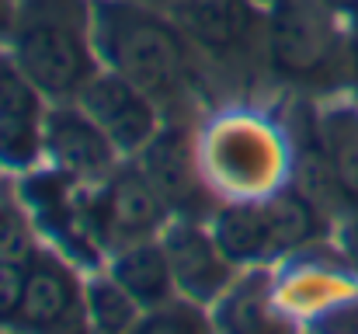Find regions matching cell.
I'll return each mask as SVG.
<instances>
[{"instance_id": "cell-14", "label": "cell", "mask_w": 358, "mask_h": 334, "mask_svg": "<svg viewBox=\"0 0 358 334\" xmlns=\"http://www.w3.org/2000/svg\"><path fill=\"white\" fill-rule=\"evenodd\" d=\"M317 251V247H313ZM313 251H306V254H296V258H289V261H282V268H275L278 272V296H282V303L306 324L313 314H320V310H327L331 303H338L341 296H348V293H355V272L348 268V272H341V268H334V265H327V261H320Z\"/></svg>"}, {"instance_id": "cell-3", "label": "cell", "mask_w": 358, "mask_h": 334, "mask_svg": "<svg viewBox=\"0 0 358 334\" xmlns=\"http://www.w3.org/2000/svg\"><path fill=\"white\" fill-rule=\"evenodd\" d=\"M199 150L220 199H264L282 188L292 171L285 122L261 109L230 105L209 115L199 129Z\"/></svg>"}, {"instance_id": "cell-4", "label": "cell", "mask_w": 358, "mask_h": 334, "mask_svg": "<svg viewBox=\"0 0 358 334\" xmlns=\"http://www.w3.org/2000/svg\"><path fill=\"white\" fill-rule=\"evenodd\" d=\"M264 67L296 91H338L348 84V18L324 0H268Z\"/></svg>"}, {"instance_id": "cell-27", "label": "cell", "mask_w": 358, "mask_h": 334, "mask_svg": "<svg viewBox=\"0 0 358 334\" xmlns=\"http://www.w3.org/2000/svg\"><path fill=\"white\" fill-rule=\"evenodd\" d=\"M143 4H153V7H164V11H174L181 0H143Z\"/></svg>"}, {"instance_id": "cell-9", "label": "cell", "mask_w": 358, "mask_h": 334, "mask_svg": "<svg viewBox=\"0 0 358 334\" xmlns=\"http://www.w3.org/2000/svg\"><path fill=\"white\" fill-rule=\"evenodd\" d=\"M45 95L0 46V174L21 178L45 164Z\"/></svg>"}, {"instance_id": "cell-26", "label": "cell", "mask_w": 358, "mask_h": 334, "mask_svg": "<svg viewBox=\"0 0 358 334\" xmlns=\"http://www.w3.org/2000/svg\"><path fill=\"white\" fill-rule=\"evenodd\" d=\"M327 7H334L341 18H355L358 14V0H324Z\"/></svg>"}, {"instance_id": "cell-23", "label": "cell", "mask_w": 358, "mask_h": 334, "mask_svg": "<svg viewBox=\"0 0 358 334\" xmlns=\"http://www.w3.org/2000/svg\"><path fill=\"white\" fill-rule=\"evenodd\" d=\"M334 226H338V251H341V261L358 275V209L345 213Z\"/></svg>"}, {"instance_id": "cell-16", "label": "cell", "mask_w": 358, "mask_h": 334, "mask_svg": "<svg viewBox=\"0 0 358 334\" xmlns=\"http://www.w3.org/2000/svg\"><path fill=\"white\" fill-rule=\"evenodd\" d=\"M105 272L119 282L143 310L164 307V303H171L178 296L171 258H167V247H164L160 237L136 240V244L119 247L115 254H108Z\"/></svg>"}, {"instance_id": "cell-15", "label": "cell", "mask_w": 358, "mask_h": 334, "mask_svg": "<svg viewBox=\"0 0 358 334\" xmlns=\"http://www.w3.org/2000/svg\"><path fill=\"white\" fill-rule=\"evenodd\" d=\"M209 230L237 268L278 265V251L261 199H223L209 216Z\"/></svg>"}, {"instance_id": "cell-12", "label": "cell", "mask_w": 358, "mask_h": 334, "mask_svg": "<svg viewBox=\"0 0 358 334\" xmlns=\"http://www.w3.org/2000/svg\"><path fill=\"white\" fill-rule=\"evenodd\" d=\"M167 258H171V272H174V286L178 296L213 307L240 275V268L223 254V247L216 244L209 220H188V216H174L167 223V230L160 233Z\"/></svg>"}, {"instance_id": "cell-11", "label": "cell", "mask_w": 358, "mask_h": 334, "mask_svg": "<svg viewBox=\"0 0 358 334\" xmlns=\"http://www.w3.org/2000/svg\"><path fill=\"white\" fill-rule=\"evenodd\" d=\"M77 105L105 129V136L115 143V150L125 160L139 157L167 118L164 109L146 91H139L132 81H125L115 70H105V67L77 95Z\"/></svg>"}, {"instance_id": "cell-21", "label": "cell", "mask_w": 358, "mask_h": 334, "mask_svg": "<svg viewBox=\"0 0 358 334\" xmlns=\"http://www.w3.org/2000/svg\"><path fill=\"white\" fill-rule=\"evenodd\" d=\"M306 334H358V289L341 296L338 303H331L327 310L313 314L306 324Z\"/></svg>"}, {"instance_id": "cell-13", "label": "cell", "mask_w": 358, "mask_h": 334, "mask_svg": "<svg viewBox=\"0 0 358 334\" xmlns=\"http://www.w3.org/2000/svg\"><path fill=\"white\" fill-rule=\"evenodd\" d=\"M216 334H306L303 321L278 296L275 265L240 268L234 286L209 307Z\"/></svg>"}, {"instance_id": "cell-24", "label": "cell", "mask_w": 358, "mask_h": 334, "mask_svg": "<svg viewBox=\"0 0 358 334\" xmlns=\"http://www.w3.org/2000/svg\"><path fill=\"white\" fill-rule=\"evenodd\" d=\"M348 84L358 88V14L348 18Z\"/></svg>"}, {"instance_id": "cell-20", "label": "cell", "mask_w": 358, "mask_h": 334, "mask_svg": "<svg viewBox=\"0 0 358 334\" xmlns=\"http://www.w3.org/2000/svg\"><path fill=\"white\" fill-rule=\"evenodd\" d=\"M38 247V230L28 216L17 192H7L0 185V261H28V254Z\"/></svg>"}, {"instance_id": "cell-1", "label": "cell", "mask_w": 358, "mask_h": 334, "mask_svg": "<svg viewBox=\"0 0 358 334\" xmlns=\"http://www.w3.org/2000/svg\"><path fill=\"white\" fill-rule=\"evenodd\" d=\"M94 46L101 67L146 91L164 115H192L206 67L171 11L143 0H94Z\"/></svg>"}, {"instance_id": "cell-6", "label": "cell", "mask_w": 358, "mask_h": 334, "mask_svg": "<svg viewBox=\"0 0 358 334\" xmlns=\"http://www.w3.org/2000/svg\"><path fill=\"white\" fill-rule=\"evenodd\" d=\"M174 209L139 167L136 157L122 160L115 174L87 192V230L105 254H115L125 244L160 237Z\"/></svg>"}, {"instance_id": "cell-7", "label": "cell", "mask_w": 358, "mask_h": 334, "mask_svg": "<svg viewBox=\"0 0 358 334\" xmlns=\"http://www.w3.org/2000/svg\"><path fill=\"white\" fill-rule=\"evenodd\" d=\"M199 122L192 115H167L146 150L136 157L150 181L160 188L174 216L209 220L213 209L223 202L206 178L202 150H199Z\"/></svg>"}, {"instance_id": "cell-10", "label": "cell", "mask_w": 358, "mask_h": 334, "mask_svg": "<svg viewBox=\"0 0 358 334\" xmlns=\"http://www.w3.org/2000/svg\"><path fill=\"white\" fill-rule=\"evenodd\" d=\"M122 157L105 129L80 109L77 102H59L45 111V164L66 178L98 188L115 174Z\"/></svg>"}, {"instance_id": "cell-18", "label": "cell", "mask_w": 358, "mask_h": 334, "mask_svg": "<svg viewBox=\"0 0 358 334\" xmlns=\"http://www.w3.org/2000/svg\"><path fill=\"white\" fill-rule=\"evenodd\" d=\"M84 317H87V334H129L143 317V307L101 268L87 279Z\"/></svg>"}, {"instance_id": "cell-19", "label": "cell", "mask_w": 358, "mask_h": 334, "mask_svg": "<svg viewBox=\"0 0 358 334\" xmlns=\"http://www.w3.org/2000/svg\"><path fill=\"white\" fill-rule=\"evenodd\" d=\"M129 334H216V324H213L209 307L174 296L164 307L143 310V317Z\"/></svg>"}, {"instance_id": "cell-25", "label": "cell", "mask_w": 358, "mask_h": 334, "mask_svg": "<svg viewBox=\"0 0 358 334\" xmlns=\"http://www.w3.org/2000/svg\"><path fill=\"white\" fill-rule=\"evenodd\" d=\"M14 11H17V0H0V46H7V39H10Z\"/></svg>"}, {"instance_id": "cell-28", "label": "cell", "mask_w": 358, "mask_h": 334, "mask_svg": "<svg viewBox=\"0 0 358 334\" xmlns=\"http://www.w3.org/2000/svg\"><path fill=\"white\" fill-rule=\"evenodd\" d=\"M0 334H21V331H14V328H0Z\"/></svg>"}, {"instance_id": "cell-5", "label": "cell", "mask_w": 358, "mask_h": 334, "mask_svg": "<svg viewBox=\"0 0 358 334\" xmlns=\"http://www.w3.org/2000/svg\"><path fill=\"white\" fill-rule=\"evenodd\" d=\"M178 25L202 56L206 74H243L264 67V4L257 0H181Z\"/></svg>"}, {"instance_id": "cell-29", "label": "cell", "mask_w": 358, "mask_h": 334, "mask_svg": "<svg viewBox=\"0 0 358 334\" xmlns=\"http://www.w3.org/2000/svg\"><path fill=\"white\" fill-rule=\"evenodd\" d=\"M257 4H268V0H257Z\"/></svg>"}, {"instance_id": "cell-22", "label": "cell", "mask_w": 358, "mask_h": 334, "mask_svg": "<svg viewBox=\"0 0 358 334\" xmlns=\"http://www.w3.org/2000/svg\"><path fill=\"white\" fill-rule=\"evenodd\" d=\"M21 289H24V261H0V328L14 324Z\"/></svg>"}, {"instance_id": "cell-2", "label": "cell", "mask_w": 358, "mask_h": 334, "mask_svg": "<svg viewBox=\"0 0 358 334\" xmlns=\"http://www.w3.org/2000/svg\"><path fill=\"white\" fill-rule=\"evenodd\" d=\"M7 49L49 105L77 102L101 70L94 0H17Z\"/></svg>"}, {"instance_id": "cell-8", "label": "cell", "mask_w": 358, "mask_h": 334, "mask_svg": "<svg viewBox=\"0 0 358 334\" xmlns=\"http://www.w3.org/2000/svg\"><path fill=\"white\" fill-rule=\"evenodd\" d=\"M84 289L87 279H80V265L38 244L24 261V289L10 328L21 334H87Z\"/></svg>"}, {"instance_id": "cell-17", "label": "cell", "mask_w": 358, "mask_h": 334, "mask_svg": "<svg viewBox=\"0 0 358 334\" xmlns=\"http://www.w3.org/2000/svg\"><path fill=\"white\" fill-rule=\"evenodd\" d=\"M317 132L324 157L334 171L345 213L358 209V105L331 102L317 109Z\"/></svg>"}]
</instances>
